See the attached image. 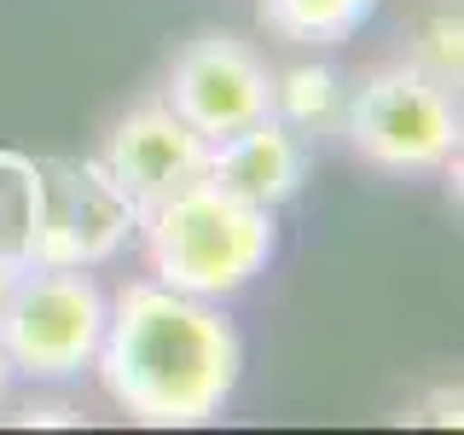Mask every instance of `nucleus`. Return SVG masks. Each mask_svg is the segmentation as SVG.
<instances>
[{
  "label": "nucleus",
  "instance_id": "1",
  "mask_svg": "<svg viewBox=\"0 0 464 435\" xmlns=\"http://www.w3.org/2000/svg\"><path fill=\"white\" fill-rule=\"evenodd\" d=\"M93 372L134 424L198 430L238 395L244 337L221 302L186 296L163 279H128L111 290Z\"/></svg>",
  "mask_w": 464,
  "mask_h": 435
},
{
  "label": "nucleus",
  "instance_id": "2",
  "mask_svg": "<svg viewBox=\"0 0 464 435\" xmlns=\"http://www.w3.org/2000/svg\"><path fill=\"white\" fill-rule=\"evenodd\" d=\"M140 244L151 261V279H163L186 296L227 302L250 290L279 256V209L232 198L209 174L180 186L163 203L140 209Z\"/></svg>",
  "mask_w": 464,
  "mask_h": 435
},
{
  "label": "nucleus",
  "instance_id": "3",
  "mask_svg": "<svg viewBox=\"0 0 464 435\" xmlns=\"http://www.w3.org/2000/svg\"><path fill=\"white\" fill-rule=\"evenodd\" d=\"M459 87L424 76L418 64H377L372 76L348 87L343 111V140L366 169L389 180H418V174H441L459 157Z\"/></svg>",
  "mask_w": 464,
  "mask_h": 435
},
{
  "label": "nucleus",
  "instance_id": "4",
  "mask_svg": "<svg viewBox=\"0 0 464 435\" xmlns=\"http://www.w3.org/2000/svg\"><path fill=\"white\" fill-rule=\"evenodd\" d=\"M111 290L87 267H18L0 308V354L12 377L29 383H64L93 372L99 337H105Z\"/></svg>",
  "mask_w": 464,
  "mask_h": 435
},
{
  "label": "nucleus",
  "instance_id": "5",
  "mask_svg": "<svg viewBox=\"0 0 464 435\" xmlns=\"http://www.w3.org/2000/svg\"><path fill=\"white\" fill-rule=\"evenodd\" d=\"M163 105L215 145L273 111V64L232 29H198L163 70Z\"/></svg>",
  "mask_w": 464,
  "mask_h": 435
},
{
  "label": "nucleus",
  "instance_id": "6",
  "mask_svg": "<svg viewBox=\"0 0 464 435\" xmlns=\"http://www.w3.org/2000/svg\"><path fill=\"white\" fill-rule=\"evenodd\" d=\"M140 238V203L105 174L99 157L47 163V221H41V267H111Z\"/></svg>",
  "mask_w": 464,
  "mask_h": 435
},
{
  "label": "nucleus",
  "instance_id": "7",
  "mask_svg": "<svg viewBox=\"0 0 464 435\" xmlns=\"http://www.w3.org/2000/svg\"><path fill=\"white\" fill-rule=\"evenodd\" d=\"M99 163H105L111 180L145 209V203H163V198L180 192V186L203 180V169H209V140H203L198 128H186L180 116L163 105V93H157V99H145V105L122 111L111 122L105 145H99Z\"/></svg>",
  "mask_w": 464,
  "mask_h": 435
},
{
  "label": "nucleus",
  "instance_id": "8",
  "mask_svg": "<svg viewBox=\"0 0 464 435\" xmlns=\"http://www.w3.org/2000/svg\"><path fill=\"white\" fill-rule=\"evenodd\" d=\"M308 140H296L285 122L261 116V122L238 128V134L209 145V180L227 186L232 198L256 203V209H285L290 198L308 186Z\"/></svg>",
  "mask_w": 464,
  "mask_h": 435
},
{
  "label": "nucleus",
  "instance_id": "9",
  "mask_svg": "<svg viewBox=\"0 0 464 435\" xmlns=\"http://www.w3.org/2000/svg\"><path fill=\"white\" fill-rule=\"evenodd\" d=\"M348 111V82L331 64H290L273 70V122H285L296 140H337Z\"/></svg>",
  "mask_w": 464,
  "mask_h": 435
},
{
  "label": "nucleus",
  "instance_id": "10",
  "mask_svg": "<svg viewBox=\"0 0 464 435\" xmlns=\"http://www.w3.org/2000/svg\"><path fill=\"white\" fill-rule=\"evenodd\" d=\"M47 221V163L29 151H0V261L35 267Z\"/></svg>",
  "mask_w": 464,
  "mask_h": 435
},
{
  "label": "nucleus",
  "instance_id": "11",
  "mask_svg": "<svg viewBox=\"0 0 464 435\" xmlns=\"http://www.w3.org/2000/svg\"><path fill=\"white\" fill-rule=\"evenodd\" d=\"M377 0H261V24L285 47H343L372 24Z\"/></svg>",
  "mask_w": 464,
  "mask_h": 435
},
{
  "label": "nucleus",
  "instance_id": "12",
  "mask_svg": "<svg viewBox=\"0 0 464 435\" xmlns=\"http://www.w3.org/2000/svg\"><path fill=\"white\" fill-rule=\"evenodd\" d=\"M412 47H406V64H418L424 76L459 87L464 82V18L459 6H430L424 18L412 24Z\"/></svg>",
  "mask_w": 464,
  "mask_h": 435
},
{
  "label": "nucleus",
  "instance_id": "13",
  "mask_svg": "<svg viewBox=\"0 0 464 435\" xmlns=\"http://www.w3.org/2000/svg\"><path fill=\"white\" fill-rule=\"evenodd\" d=\"M401 424H430V430H459L464 424V389L447 377V383L424 389L412 406H401Z\"/></svg>",
  "mask_w": 464,
  "mask_h": 435
},
{
  "label": "nucleus",
  "instance_id": "14",
  "mask_svg": "<svg viewBox=\"0 0 464 435\" xmlns=\"http://www.w3.org/2000/svg\"><path fill=\"white\" fill-rule=\"evenodd\" d=\"M18 424H53V430H76V424H82V418H76V412H70V406H64V401H29V406H24V412H18Z\"/></svg>",
  "mask_w": 464,
  "mask_h": 435
},
{
  "label": "nucleus",
  "instance_id": "15",
  "mask_svg": "<svg viewBox=\"0 0 464 435\" xmlns=\"http://www.w3.org/2000/svg\"><path fill=\"white\" fill-rule=\"evenodd\" d=\"M12 279H18V267H12V261H0V308H6V290H12Z\"/></svg>",
  "mask_w": 464,
  "mask_h": 435
},
{
  "label": "nucleus",
  "instance_id": "16",
  "mask_svg": "<svg viewBox=\"0 0 464 435\" xmlns=\"http://www.w3.org/2000/svg\"><path fill=\"white\" fill-rule=\"evenodd\" d=\"M6 389H12V366H6V354H0V406H6Z\"/></svg>",
  "mask_w": 464,
  "mask_h": 435
}]
</instances>
